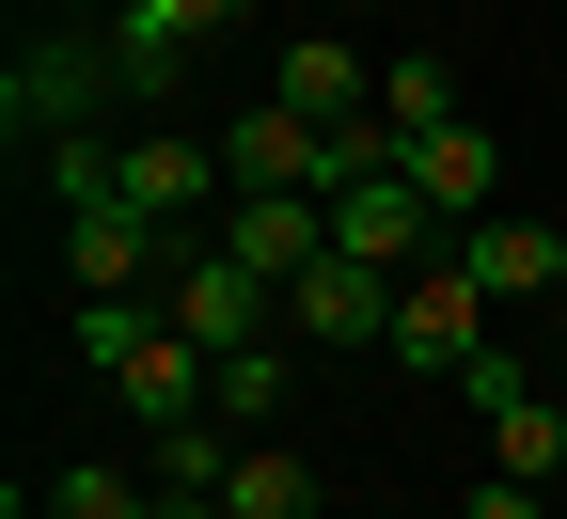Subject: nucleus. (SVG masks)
Listing matches in <instances>:
<instances>
[{
    "label": "nucleus",
    "instance_id": "obj_1",
    "mask_svg": "<svg viewBox=\"0 0 567 519\" xmlns=\"http://www.w3.org/2000/svg\"><path fill=\"white\" fill-rule=\"evenodd\" d=\"M158 315H174L205 362H237V346H268V331H284V283H252L221 237H174V283H158Z\"/></svg>",
    "mask_w": 567,
    "mask_h": 519
},
{
    "label": "nucleus",
    "instance_id": "obj_2",
    "mask_svg": "<svg viewBox=\"0 0 567 519\" xmlns=\"http://www.w3.org/2000/svg\"><path fill=\"white\" fill-rule=\"evenodd\" d=\"M237 17H252V0H126V17L95 32V48H111V80H126V111H174L189 48H221Z\"/></svg>",
    "mask_w": 567,
    "mask_h": 519
},
{
    "label": "nucleus",
    "instance_id": "obj_3",
    "mask_svg": "<svg viewBox=\"0 0 567 519\" xmlns=\"http://www.w3.org/2000/svg\"><path fill=\"white\" fill-rule=\"evenodd\" d=\"M111 205L126 220H158V237H189V220H221V142H189V126H126V158H111Z\"/></svg>",
    "mask_w": 567,
    "mask_h": 519
},
{
    "label": "nucleus",
    "instance_id": "obj_4",
    "mask_svg": "<svg viewBox=\"0 0 567 519\" xmlns=\"http://www.w3.org/2000/svg\"><path fill=\"white\" fill-rule=\"evenodd\" d=\"M331 252H363V268L410 283V268H442L457 237H442V205L410 189V158H394V174H363V189H331Z\"/></svg>",
    "mask_w": 567,
    "mask_h": 519
},
{
    "label": "nucleus",
    "instance_id": "obj_5",
    "mask_svg": "<svg viewBox=\"0 0 567 519\" xmlns=\"http://www.w3.org/2000/svg\"><path fill=\"white\" fill-rule=\"evenodd\" d=\"M95 95H126V80H111V48H17V63H0V111H17L32 158H48V142H80Z\"/></svg>",
    "mask_w": 567,
    "mask_h": 519
},
{
    "label": "nucleus",
    "instance_id": "obj_6",
    "mask_svg": "<svg viewBox=\"0 0 567 519\" xmlns=\"http://www.w3.org/2000/svg\"><path fill=\"white\" fill-rule=\"evenodd\" d=\"M394 300H410L394 268L331 252V268H300V283H284V331H300V346H394Z\"/></svg>",
    "mask_w": 567,
    "mask_h": 519
},
{
    "label": "nucleus",
    "instance_id": "obj_7",
    "mask_svg": "<svg viewBox=\"0 0 567 519\" xmlns=\"http://www.w3.org/2000/svg\"><path fill=\"white\" fill-rule=\"evenodd\" d=\"M252 283H300V268H331V189H252V205H221L205 220Z\"/></svg>",
    "mask_w": 567,
    "mask_h": 519
},
{
    "label": "nucleus",
    "instance_id": "obj_8",
    "mask_svg": "<svg viewBox=\"0 0 567 519\" xmlns=\"http://www.w3.org/2000/svg\"><path fill=\"white\" fill-rule=\"evenodd\" d=\"M63 283L80 300H142V283H174V237L126 205H63Z\"/></svg>",
    "mask_w": 567,
    "mask_h": 519
},
{
    "label": "nucleus",
    "instance_id": "obj_9",
    "mask_svg": "<svg viewBox=\"0 0 567 519\" xmlns=\"http://www.w3.org/2000/svg\"><path fill=\"white\" fill-rule=\"evenodd\" d=\"M442 268L473 283V300H567V220H520V205H505V220H473Z\"/></svg>",
    "mask_w": 567,
    "mask_h": 519
},
{
    "label": "nucleus",
    "instance_id": "obj_10",
    "mask_svg": "<svg viewBox=\"0 0 567 519\" xmlns=\"http://www.w3.org/2000/svg\"><path fill=\"white\" fill-rule=\"evenodd\" d=\"M394 362H410V378H473V362H488V300H473L457 268H410V300H394Z\"/></svg>",
    "mask_w": 567,
    "mask_h": 519
},
{
    "label": "nucleus",
    "instance_id": "obj_11",
    "mask_svg": "<svg viewBox=\"0 0 567 519\" xmlns=\"http://www.w3.org/2000/svg\"><path fill=\"white\" fill-rule=\"evenodd\" d=\"M410 189L442 205V237H473V220H505V142H488L473 111H457V126H425V142H410Z\"/></svg>",
    "mask_w": 567,
    "mask_h": 519
},
{
    "label": "nucleus",
    "instance_id": "obj_12",
    "mask_svg": "<svg viewBox=\"0 0 567 519\" xmlns=\"http://www.w3.org/2000/svg\"><path fill=\"white\" fill-rule=\"evenodd\" d=\"M268 95H284V111H316V126H363V111H379V80H363V48H347V32H300Z\"/></svg>",
    "mask_w": 567,
    "mask_h": 519
},
{
    "label": "nucleus",
    "instance_id": "obj_13",
    "mask_svg": "<svg viewBox=\"0 0 567 519\" xmlns=\"http://www.w3.org/2000/svg\"><path fill=\"white\" fill-rule=\"evenodd\" d=\"M379 126H394V142L457 126V63H442V48H394V63H379Z\"/></svg>",
    "mask_w": 567,
    "mask_h": 519
},
{
    "label": "nucleus",
    "instance_id": "obj_14",
    "mask_svg": "<svg viewBox=\"0 0 567 519\" xmlns=\"http://www.w3.org/2000/svg\"><path fill=\"white\" fill-rule=\"evenodd\" d=\"M221 504H237V519H331V488H316V457H284V440H252Z\"/></svg>",
    "mask_w": 567,
    "mask_h": 519
},
{
    "label": "nucleus",
    "instance_id": "obj_15",
    "mask_svg": "<svg viewBox=\"0 0 567 519\" xmlns=\"http://www.w3.org/2000/svg\"><path fill=\"white\" fill-rule=\"evenodd\" d=\"M488 473H520V488H551V473H567V409H551V394H520V409H488Z\"/></svg>",
    "mask_w": 567,
    "mask_h": 519
},
{
    "label": "nucleus",
    "instance_id": "obj_16",
    "mask_svg": "<svg viewBox=\"0 0 567 519\" xmlns=\"http://www.w3.org/2000/svg\"><path fill=\"white\" fill-rule=\"evenodd\" d=\"M32 519H158V488H126L111 457H80V473H48V504Z\"/></svg>",
    "mask_w": 567,
    "mask_h": 519
},
{
    "label": "nucleus",
    "instance_id": "obj_17",
    "mask_svg": "<svg viewBox=\"0 0 567 519\" xmlns=\"http://www.w3.org/2000/svg\"><path fill=\"white\" fill-rule=\"evenodd\" d=\"M221 425H237V440H268V425H284V331L221 362Z\"/></svg>",
    "mask_w": 567,
    "mask_h": 519
},
{
    "label": "nucleus",
    "instance_id": "obj_18",
    "mask_svg": "<svg viewBox=\"0 0 567 519\" xmlns=\"http://www.w3.org/2000/svg\"><path fill=\"white\" fill-rule=\"evenodd\" d=\"M457 519H551V504H536V488H520V473H488V488H473V504H457Z\"/></svg>",
    "mask_w": 567,
    "mask_h": 519
},
{
    "label": "nucleus",
    "instance_id": "obj_19",
    "mask_svg": "<svg viewBox=\"0 0 567 519\" xmlns=\"http://www.w3.org/2000/svg\"><path fill=\"white\" fill-rule=\"evenodd\" d=\"M158 519H237V504H174V488H158Z\"/></svg>",
    "mask_w": 567,
    "mask_h": 519
},
{
    "label": "nucleus",
    "instance_id": "obj_20",
    "mask_svg": "<svg viewBox=\"0 0 567 519\" xmlns=\"http://www.w3.org/2000/svg\"><path fill=\"white\" fill-rule=\"evenodd\" d=\"M111 17H126V0H95V32H111Z\"/></svg>",
    "mask_w": 567,
    "mask_h": 519
},
{
    "label": "nucleus",
    "instance_id": "obj_21",
    "mask_svg": "<svg viewBox=\"0 0 567 519\" xmlns=\"http://www.w3.org/2000/svg\"><path fill=\"white\" fill-rule=\"evenodd\" d=\"M347 17H363V0H347Z\"/></svg>",
    "mask_w": 567,
    "mask_h": 519
}]
</instances>
